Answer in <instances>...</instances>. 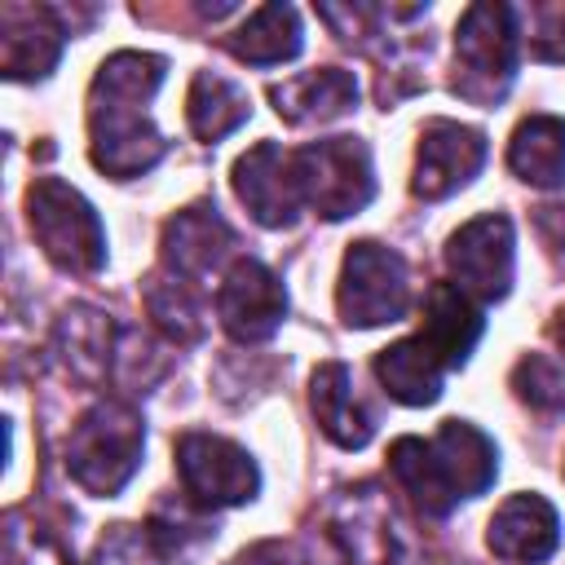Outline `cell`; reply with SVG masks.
Here are the masks:
<instances>
[{
  "label": "cell",
  "instance_id": "obj_1",
  "mask_svg": "<svg viewBox=\"0 0 565 565\" xmlns=\"http://www.w3.org/2000/svg\"><path fill=\"white\" fill-rule=\"evenodd\" d=\"M163 71H168V62L159 53L124 49V53L106 57L93 75L88 154L115 181H132V177L150 172L168 150V141L159 137V128L146 115V102L159 93Z\"/></svg>",
  "mask_w": 565,
  "mask_h": 565
},
{
  "label": "cell",
  "instance_id": "obj_2",
  "mask_svg": "<svg viewBox=\"0 0 565 565\" xmlns=\"http://www.w3.org/2000/svg\"><path fill=\"white\" fill-rule=\"evenodd\" d=\"M388 468L424 516H446L459 499H477L490 490L499 455L477 424L446 419L428 441L397 437L388 446Z\"/></svg>",
  "mask_w": 565,
  "mask_h": 565
},
{
  "label": "cell",
  "instance_id": "obj_3",
  "mask_svg": "<svg viewBox=\"0 0 565 565\" xmlns=\"http://www.w3.org/2000/svg\"><path fill=\"white\" fill-rule=\"evenodd\" d=\"M141 450H146L141 415L128 402L106 397L93 411H84V419L71 428L66 472L75 477V486L106 499V494H119L128 486V477L141 463Z\"/></svg>",
  "mask_w": 565,
  "mask_h": 565
},
{
  "label": "cell",
  "instance_id": "obj_4",
  "mask_svg": "<svg viewBox=\"0 0 565 565\" xmlns=\"http://www.w3.org/2000/svg\"><path fill=\"white\" fill-rule=\"evenodd\" d=\"M516 13L508 4H468L455 26V79L450 88L472 106H494L516 79Z\"/></svg>",
  "mask_w": 565,
  "mask_h": 565
},
{
  "label": "cell",
  "instance_id": "obj_5",
  "mask_svg": "<svg viewBox=\"0 0 565 565\" xmlns=\"http://www.w3.org/2000/svg\"><path fill=\"white\" fill-rule=\"evenodd\" d=\"M26 221L35 243L44 247V256L66 269V274H97L106 265V230L93 212V203L57 181V177H40L26 190Z\"/></svg>",
  "mask_w": 565,
  "mask_h": 565
},
{
  "label": "cell",
  "instance_id": "obj_6",
  "mask_svg": "<svg viewBox=\"0 0 565 565\" xmlns=\"http://www.w3.org/2000/svg\"><path fill=\"white\" fill-rule=\"evenodd\" d=\"M291 159H296L305 207H313L327 221H340V216L362 212L371 203V194H375L371 150L358 137L309 141V146L291 150Z\"/></svg>",
  "mask_w": 565,
  "mask_h": 565
},
{
  "label": "cell",
  "instance_id": "obj_7",
  "mask_svg": "<svg viewBox=\"0 0 565 565\" xmlns=\"http://www.w3.org/2000/svg\"><path fill=\"white\" fill-rule=\"evenodd\" d=\"M340 318L349 327H384L397 322L411 305V274L406 260L384 247V243H353L340 265V287H335Z\"/></svg>",
  "mask_w": 565,
  "mask_h": 565
},
{
  "label": "cell",
  "instance_id": "obj_8",
  "mask_svg": "<svg viewBox=\"0 0 565 565\" xmlns=\"http://www.w3.org/2000/svg\"><path fill=\"white\" fill-rule=\"evenodd\" d=\"M177 472H181L185 499H194L207 512L238 508V503L256 499V490H260V472H256L252 455L216 433H185L177 441Z\"/></svg>",
  "mask_w": 565,
  "mask_h": 565
},
{
  "label": "cell",
  "instance_id": "obj_9",
  "mask_svg": "<svg viewBox=\"0 0 565 565\" xmlns=\"http://www.w3.org/2000/svg\"><path fill=\"white\" fill-rule=\"evenodd\" d=\"M512 221L499 212L472 216L446 243V269L455 287L481 305L503 300L512 287Z\"/></svg>",
  "mask_w": 565,
  "mask_h": 565
},
{
  "label": "cell",
  "instance_id": "obj_10",
  "mask_svg": "<svg viewBox=\"0 0 565 565\" xmlns=\"http://www.w3.org/2000/svg\"><path fill=\"white\" fill-rule=\"evenodd\" d=\"M216 313H221V327L238 344H260L287 318V287L269 265H260L252 256L234 260L216 291Z\"/></svg>",
  "mask_w": 565,
  "mask_h": 565
},
{
  "label": "cell",
  "instance_id": "obj_11",
  "mask_svg": "<svg viewBox=\"0 0 565 565\" xmlns=\"http://www.w3.org/2000/svg\"><path fill=\"white\" fill-rule=\"evenodd\" d=\"M234 194L260 225H269V230L291 225L296 212L305 207L291 150H282L278 141H256L247 154H238L234 159Z\"/></svg>",
  "mask_w": 565,
  "mask_h": 565
},
{
  "label": "cell",
  "instance_id": "obj_12",
  "mask_svg": "<svg viewBox=\"0 0 565 565\" xmlns=\"http://www.w3.org/2000/svg\"><path fill=\"white\" fill-rule=\"evenodd\" d=\"M486 163V132L455 124V119H428L419 132V154H415V177L411 190L419 199H446L463 190Z\"/></svg>",
  "mask_w": 565,
  "mask_h": 565
},
{
  "label": "cell",
  "instance_id": "obj_13",
  "mask_svg": "<svg viewBox=\"0 0 565 565\" xmlns=\"http://www.w3.org/2000/svg\"><path fill=\"white\" fill-rule=\"evenodd\" d=\"M49 4H4L0 9V66L9 79H44L57 57L66 26Z\"/></svg>",
  "mask_w": 565,
  "mask_h": 565
},
{
  "label": "cell",
  "instance_id": "obj_14",
  "mask_svg": "<svg viewBox=\"0 0 565 565\" xmlns=\"http://www.w3.org/2000/svg\"><path fill=\"white\" fill-rule=\"evenodd\" d=\"M230 247H234V230L221 221V212L212 203L181 207L163 225V269L181 282L207 278L230 256Z\"/></svg>",
  "mask_w": 565,
  "mask_h": 565
},
{
  "label": "cell",
  "instance_id": "obj_15",
  "mask_svg": "<svg viewBox=\"0 0 565 565\" xmlns=\"http://www.w3.org/2000/svg\"><path fill=\"white\" fill-rule=\"evenodd\" d=\"M486 543L499 561L512 565H539L556 552L561 543V521L556 508L543 494H512L508 503H499V512L490 516Z\"/></svg>",
  "mask_w": 565,
  "mask_h": 565
},
{
  "label": "cell",
  "instance_id": "obj_16",
  "mask_svg": "<svg viewBox=\"0 0 565 565\" xmlns=\"http://www.w3.org/2000/svg\"><path fill=\"white\" fill-rule=\"evenodd\" d=\"M309 406L318 415V428L344 446V450H362L375 433V415L358 402L353 393V375L344 362H322L313 371V384H309Z\"/></svg>",
  "mask_w": 565,
  "mask_h": 565
},
{
  "label": "cell",
  "instance_id": "obj_17",
  "mask_svg": "<svg viewBox=\"0 0 565 565\" xmlns=\"http://www.w3.org/2000/svg\"><path fill=\"white\" fill-rule=\"evenodd\" d=\"M481 309L472 296H463L455 282H437L428 287V300H424V331L419 340L446 362V366H463L468 353L477 349L481 340Z\"/></svg>",
  "mask_w": 565,
  "mask_h": 565
},
{
  "label": "cell",
  "instance_id": "obj_18",
  "mask_svg": "<svg viewBox=\"0 0 565 565\" xmlns=\"http://www.w3.org/2000/svg\"><path fill=\"white\" fill-rule=\"evenodd\" d=\"M269 97L287 124H327L358 102V79L340 66H322V71H305L274 84Z\"/></svg>",
  "mask_w": 565,
  "mask_h": 565
},
{
  "label": "cell",
  "instance_id": "obj_19",
  "mask_svg": "<svg viewBox=\"0 0 565 565\" xmlns=\"http://www.w3.org/2000/svg\"><path fill=\"white\" fill-rule=\"evenodd\" d=\"M305 35H300V13L291 4H260L252 9L230 35H225V49L238 57V62H252V66H278V62H291L300 53Z\"/></svg>",
  "mask_w": 565,
  "mask_h": 565
},
{
  "label": "cell",
  "instance_id": "obj_20",
  "mask_svg": "<svg viewBox=\"0 0 565 565\" xmlns=\"http://www.w3.org/2000/svg\"><path fill=\"white\" fill-rule=\"evenodd\" d=\"M375 375L384 384V393L402 406H428L441 397V375H446V362L419 340H397L388 349L375 353Z\"/></svg>",
  "mask_w": 565,
  "mask_h": 565
},
{
  "label": "cell",
  "instance_id": "obj_21",
  "mask_svg": "<svg viewBox=\"0 0 565 565\" xmlns=\"http://www.w3.org/2000/svg\"><path fill=\"white\" fill-rule=\"evenodd\" d=\"M508 168L539 190H556L565 181V119L530 115L516 124L508 141Z\"/></svg>",
  "mask_w": 565,
  "mask_h": 565
},
{
  "label": "cell",
  "instance_id": "obj_22",
  "mask_svg": "<svg viewBox=\"0 0 565 565\" xmlns=\"http://www.w3.org/2000/svg\"><path fill=\"white\" fill-rule=\"evenodd\" d=\"M340 508L344 512L335 516V534L344 539L349 561H358V565H402L397 534H393V512L375 499V490H358Z\"/></svg>",
  "mask_w": 565,
  "mask_h": 565
},
{
  "label": "cell",
  "instance_id": "obj_23",
  "mask_svg": "<svg viewBox=\"0 0 565 565\" xmlns=\"http://www.w3.org/2000/svg\"><path fill=\"white\" fill-rule=\"evenodd\" d=\"M212 539H216V521H212V512L199 508L194 499L159 503L154 516H150V525H146V543H150L168 565H194Z\"/></svg>",
  "mask_w": 565,
  "mask_h": 565
},
{
  "label": "cell",
  "instance_id": "obj_24",
  "mask_svg": "<svg viewBox=\"0 0 565 565\" xmlns=\"http://www.w3.org/2000/svg\"><path fill=\"white\" fill-rule=\"evenodd\" d=\"M247 115H252V102H247V93H243L234 79H225V75H216V71H199V75L190 79L185 119H190V128H194L199 141H221V137H230Z\"/></svg>",
  "mask_w": 565,
  "mask_h": 565
},
{
  "label": "cell",
  "instance_id": "obj_25",
  "mask_svg": "<svg viewBox=\"0 0 565 565\" xmlns=\"http://www.w3.org/2000/svg\"><path fill=\"white\" fill-rule=\"evenodd\" d=\"M57 349H62L66 366H71L79 380H88V384H93V380H102V375H106V366H110V358H115L106 313L84 309V305L66 309V313H62V322H57Z\"/></svg>",
  "mask_w": 565,
  "mask_h": 565
},
{
  "label": "cell",
  "instance_id": "obj_26",
  "mask_svg": "<svg viewBox=\"0 0 565 565\" xmlns=\"http://www.w3.org/2000/svg\"><path fill=\"white\" fill-rule=\"evenodd\" d=\"M146 305H150V318L181 344L199 340L203 335V309L199 300L190 296V282L172 278V274H154L150 287H146Z\"/></svg>",
  "mask_w": 565,
  "mask_h": 565
},
{
  "label": "cell",
  "instance_id": "obj_27",
  "mask_svg": "<svg viewBox=\"0 0 565 565\" xmlns=\"http://www.w3.org/2000/svg\"><path fill=\"white\" fill-rule=\"evenodd\" d=\"M512 388H516L530 406H539V411H561V406H565V375H561V366H556L552 358H543V353H530V358L516 362Z\"/></svg>",
  "mask_w": 565,
  "mask_h": 565
},
{
  "label": "cell",
  "instance_id": "obj_28",
  "mask_svg": "<svg viewBox=\"0 0 565 565\" xmlns=\"http://www.w3.org/2000/svg\"><path fill=\"white\" fill-rule=\"evenodd\" d=\"M230 565H287V552L278 543H256V547L238 552Z\"/></svg>",
  "mask_w": 565,
  "mask_h": 565
}]
</instances>
